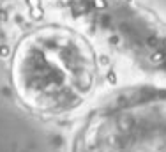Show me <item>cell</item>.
<instances>
[{
	"mask_svg": "<svg viewBox=\"0 0 166 152\" xmlns=\"http://www.w3.org/2000/svg\"><path fill=\"white\" fill-rule=\"evenodd\" d=\"M28 6H30V9H34V7H41V0H28Z\"/></svg>",
	"mask_w": 166,
	"mask_h": 152,
	"instance_id": "5",
	"label": "cell"
},
{
	"mask_svg": "<svg viewBox=\"0 0 166 152\" xmlns=\"http://www.w3.org/2000/svg\"><path fill=\"white\" fill-rule=\"evenodd\" d=\"M94 6L97 9H104L106 7V0H94Z\"/></svg>",
	"mask_w": 166,
	"mask_h": 152,
	"instance_id": "4",
	"label": "cell"
},
{
	"mask_svg": "<svg viewBox=\"0 0 166 152\" xmlns=\"http://www.w3.org/2000/svg\"><path fill=\"white\" fill-rule=\"evenodd\" d=\"M30 18H32V20H41V18H43V9H41V7L30 9Z\"/></svg>",
	"mask_w": 166,
	"mask_h": 152,
	"instance_id": "1",
	"label": "cell"
},
{
	"mask_svg": "<svg viewBox=\"0 0 166 152\" xmlns=\"http://www.w3.org/2000/svg\"><path fill=\"white\" fill-rule=\"evenodd\" d=\"M106 80H108V83H111V85H115L117 82V74L111 71V73H108V76H106Z\"/></svg>",
	"mask_w": 166,
	"mask_h": 152,
	"instance_id": "3",
	"label": "cell"
},
{
	"mask_svg": "<svg viewBox=\"0 0 166 152\" xmlns=\"http://www.w3.org/2000/svg\"><path fill=\"white\" fill-rule=\"evenodd\" d=\"M99 64L101 65H108L110 64V59H108L106 55H103V57H99Z\"/></svg>",
	"mask_w": 166,
	"mask_h": 152,
	"instance_id": "6",
	"label": "cell"
},
{
	"mask_svg": "<svg viewBox=\"0 0 166 152\" xmlns=\"http://www.w3.org/2000/svg\"><path fill=\"white\" fill-rule=\"evenodd\" d=\"M9 55H11V48L9 46H0V57L2 59H7Z\"/></svg>",
	"mask_w": 166,
	"mask_h": 152,
	"instance_id": "2",
	"label": "cell"
}]
</instances>
